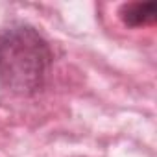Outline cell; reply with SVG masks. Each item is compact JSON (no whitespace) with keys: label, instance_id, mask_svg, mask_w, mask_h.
Wrapping results in <instances>:
<instances>
[{"label":"cell","instance_id":"2","mask_svg":"<svg viewBox=\"0 0 157 157\" xmlns=\"http://www.w3.org/2000/svg\"><path fill=\"white\" fill-rule=\"evenodd\" d=\"M118 17L126 26L139 28L151 24L157 17V6L155 2H131V4H122L118 10Z\"/></svg>","mask_w":157,"mask_h":157},{"label":"cell","instance_id":"1","mask_svg":"<svg viewBox=\"0 0 157 157\" xmlns=\"http://www.w3.org/2000/svg\"><path fill=\"white\" fill-rule=\"evenodd\" d=\"M52 65V50L32 26H11L0 35V83L15 94L37 93Z\"/></svg>","mask_w":157,"mask_h":157}]
</instances>
